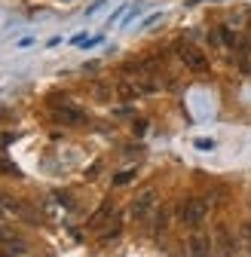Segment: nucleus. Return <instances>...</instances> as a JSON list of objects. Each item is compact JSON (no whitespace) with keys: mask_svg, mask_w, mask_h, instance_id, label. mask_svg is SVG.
Returning <instances> with one entry per match:
<instances>
[{"mask_svg":"<svg viewBox=\"0 0 251 257\" xmlns=\"http://www.w3.org/2000/svg\"><path fill=\"white\" fill-rule=\"evenodd\" d=\"M135 178V169H126V172H119V175H113V184L116 187H122V184H129Z\"/></svg>","mask_w":251,"mask_h":257,"instance_id":"obj_12","label":"nucleus"},{"mask_svg":"<svg viewBox=\"0 0 251 257\" xmlns=\"http://www.w3.org/2000/svg\"><path fill=\"white\" fill-rule=\"evenodd\" d=\"M178 58H181L193 74H208V68H211L208 58H205V52H202L199 46H193V43H187V40L178 43Z\"/></svg>","mask_w":251,"mask_h":257,"instance_id":"obj_3","label":"nucleus"},{"mask_svg":"<svg viewBox=\"0 0 251 257\" xmlns=\"http://www.w3.org/2000/svg\"><path fill=\"white\" fill-rule=\"evenodd\" d=\"M242 239H245V245L251 251V223H242Z\"/></svg>","mask_w":251,"mask_h":257,"instance_id":"obj_15","label":"nucleus"},{"mask_svg":"<svg viewBox=\"0 0 251 257\" xmlns=\"http://www.w3.org/2000/svg\"><path fill=\"white\" fill-rule=\"evenodd\" d=\"M4 214H10L7 211V193H0V220H4Z\"/></svg>","mask_w":251,"mask_h":257,"instance_id":"obj_17","label":"nucleus"},{"mask_svg":"<svg viewBox=\"0 0 251 257\" xmlns=\"http://www.w3.org/2000/svg\"><path fill=\"white\" fill-rule=\"evenodd\" d=\"M119 233H122V220H119V211H113V217L104 223V227H101L95 236H98L101 242H116V239H119Z\"/></svg>","mask_w":251,"mask_h":257,"instance_id":"obj_8","label":"nucleus"},{"mask_svg":"<svg viewBox=\"0 0 251 257\" xmlns=\"http://www.w3.org/2000/svg\"><path fill=\"white\" fill-rule=\"evenodd\" d=\"M187 254L190 257H211V239L205 233H196L187 239Z\"/></svg>","mask_w":251,"mask_h":257,"instance_id":"obj_6","label":"nucleus"},{"mask_svg":"<svg viewBox=\"0 0 251 257\" xmlns=\"http://www.w3.org/2000/svg\"><path fill=\"white\" fill-rule=\"evenodd\" d=\"M49 107H52V119L61 122V125H83V122H86V113H83L77 104H71L65 95H52V98H49Z\"/></svg>","mask_w":251,"mask_h":257,"instance_id":"obj_2","label":"nucleus"},{"mask_svg":"<svg viewBox=\"0 0 251 257\" xmlns=\"http://www.w3.org/2000/svg\"><path fill=\"white\" fill-rule=\"evenodd\" d=\"M0 175H13V178H16V175H22V172H19L13 163H10L7 156H0Z\"/></svg>","mask_w":251,"mask_h":257,"instance_id":"obj_11","label":"nucleus"},{"mask_svg":"<svg viewBox=\"0 0 251 257\" xmlns=\"http://www.w3.org/2000/svg\"><path fill=\"white\" fill-rule=\"evenodd\" d=\"M208 217V202L199 199V196H184L181 205H178V220L184 223V227H202Z\"/></svg>","mask_w":251,"mask_h":257,"instance_id":"obj_1","label":"nucleus"},{"mask_svg":"<svg viewBox=\"0 0 251 257\" xmlns=\"http://www.w3.org/2000/svg\"><path fill=\"white\" fill-rule=\"evenodd\" d=\"M13 239H19L10 227H4V223H0V245H7V242H13Z\"/></svg>","mask_w":251,"mask_h":257,"instance_id":"obj_13","label":"nucleus"},{"mask_svg":"<svg viewBox=\"0 0 251 257\" xmlns=\"http://www.w3.org/2000/svg\"><path fill=\"white\" fill-rule=\"evenodd\" d=\"M22 254H28V245H25L22 239L7 242V257H22Z\"/></svg>","mask_w":251,"mask_h":257,"instance_id":"obj_10","label":"nucleus"},{"mask_svg":"<svg viewBox=\"0 0 251 257\" xmlns=\"http://www.w3.org/2000/svg\"><path fill=\"white\" fill-rule=\"evenodd\" d=\"M4 257H7V254H4Z\"/></svg>","mask_w":251,"mask_h":257,"instance_id":"obj_19","label":"nucleus"},{"mask_svg":"<svg viewBox=\"0 0 251 257\" xmlns=\"http://www.w3.org/2000/svg\"><path fill=\"white\" fill-rule=\"evenodd\" d=\"M98 175H101V163H92V166L86 169V181H95Z\"/></svg>","mask_w":251,"mask_h":257,"instance_id":"obj_14","label":"nucleus"},{"mask_svg":"<svg viewBox=\"0 0 251 257\" xmlns=\"http://www.w3.org/2000/svg\"><path fill=\"white\" fill-rule=\"evenodd\" d=\"M113 211H116V208H113V199H104V202H101V205L95 208V214H92V220H89L92 233H98V230L104 227V223H107V220L113 217Z\"/></svg>","mask_w":251,"mask_h":257,"instance_id":"obj_7","label":"nucleus"},{"mask_svg":"<svg viewBox=\"0 0 251 257\" xmlns=\"http://www.w3.org/2000/svg\"><path fill=\"white\" fill-rule=\"evenodd\" d=\"M135 132H138V135L147 132V119H138V122H135Z\"/></svg>","mask_w":251,"mask_h":257,"instance_id":"obj_18","label":"nucleus"},{"mask_svg":"<svg viewBox=\"0 0 251 257\" xmlns=\"http://www.w3.org/2000/svg\"><path fill=\"white\" fill-rule=\"evenodd\" d=\"M169 227H172V208H169V205H160V208L150 214V220L144 223V230H147L153 239H163V236L169 233Z\"/></svg>","mask_w":251,"mask_h":257,"instance_id":"obj_5","label":"nucleus"},{"mask_svg":"<svg viewBox=\"0 0 251 257\" xmlns=\"http://www.w3.org/2000/svg\"><path fill=\"white\" fill-rule=\"evenodd\" d=\"M156 208H160V205H156V190H144L141 196H135V202H132L129 214H132V220L147 223V220H150V214H153Z\"/></svg>","mask_w":251,"mask_h":257,"instance_id":"obj_4","label":"nucleus"},{"mask_svg":"<svg viewBox=\"0 0 251 257\" xmlns=\"http://www.w3.org/2000/svg\"><path fill=\"white\" fill-rule=\"evenodd\" d=\"M58 202H61V205H68V208H74V199L68 196V193H58Z\"/></svg>","mask_w":251,"mask_h":257,"instance_id":"obj_16","label":"nucleus"},{"mask_svg":"<svg viewBox=\"0 0 251 257\" xmlns=\"http://www.w3.org/2000/svg\"><path fill=\"white\" fill-rule=\"evenodd\" d=\"M217 242H221V254H233V251H236V248H233L236 242L230 239V233H227L224 227H221V230H217Z\"/></svg>","mask_w":251,"mask_h":257,"instance_id":"obj_9","label":"nucleus"}]
</instances>
